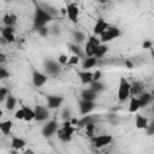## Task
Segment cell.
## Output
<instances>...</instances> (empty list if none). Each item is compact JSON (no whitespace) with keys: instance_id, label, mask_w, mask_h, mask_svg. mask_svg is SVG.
<instances>
[{"instance_id":"6da1fadb","label":"cell","mask_w":154,"mask_h":154,"mask_svg":"<svg viewBox=\"0 0 154 154\" xmlns=\"http://www.w3.org/2000/svg\"><path fill=\"white\" fill-rule=\"evenodd\" d=\"M130 88H131V83H129V81L125 77H120L119 87H118V100L120 102L130 97Z\"/></svg>"},{"instance_id":"7a4b0ae2","label":"cell","mask_w":154,"mask_h":154,"mask_svg":"<svg viewBox=\"0 0 154 154\" xmlns=\"http://www.w3.org/2000/svg\"><path fill=\"white\" fill-rule=\"evenodd\" d=\"M51 19H52V16H51L46 10H42V8H40V7L36 8L34 24H35V26H36L37 29L41 28V26H45Z\"/></svg>"},{"instance_id":"3957f363","label":"cell","mask_w":154,"mask_h":154,"mask_svg":"<svg viewBox=\"0 0 154 154\" xmlns=\"http://www.w3.org/2000/svg\"><path fill=\"white\" fill-rule=\"evenodd\" d=\"M91 141L96 148H102V147L111 144L113 141V137L111 135H99V136H94L91 138Z\"/></svg>"},{"instance_id":"277c9868","label":"cell","mask_w":154,"mask_h":154,"mask_svg":"<svg viewBox=\"0 0 154 154\" xmlns=\"http://www.w3.org/2000/svg\"><path fill=\"white\" fill-rule=\"evenodd\" d=\"M66 10H67V13L66 14H67V18L70 19V22L77 23L78 22V14H79V10H78L77 4H75V2L69 4L67 7H66Z\"/></svg>"},{"instance_id":"5b68a950","label":"cell","mask_w":154,"mask_h":154,"mask_svg":"<svg viewBox=\"0 0 154 154\" xmlns=\"http://www.w3.org/2000/svg\"><path fill=\"white\" fill-rule=\"evenodd\" d=\"M49 108L48 107H43V106H40L37 105L35 107V120L37 122H45L48 119L49 117Z\"/></svg>"},{"instance_id":"8992f818","label":"cell","mask_w":154,"mask_h":154,"mask_svg":"<svg viewBox=\"0 0 154 154\" xmlns=\"http://www.w3.org/2000/svg\"><path fill=\"white\" fill-rule=\"evenodd\" d=\"M47 79H48V77L43 72L37 71V70L32 71V83L35 87H42L47 82Z\"/></svg>"},{"instance_id":"52a82bcc","label":"cell","mask_w":154,"mask_h":154,"mask_svg":"<svg viewBox=\"0 0 154 154\" xmlns=\"http://www.w3.org/2000/svg\"><path fill=\"white\" fill-rule=\"evenodd\" d=\"M58 131V123L55 120H49L42 129V135L46 137H49L52 135H54Z\"/></svg>"},{"instance_id":"ba28073f","label":"cell","mask_w":154,"mask_h":154,"mask_svg":"<svg viewBox=\"0 0 154 154\" xmlns=\"http://www.w3.org/2000/svg\"><path fill=\"white\" fill-rule=\"evenodd\" d=\"M109 26V24L105 20V19H102V18H99L97 20H96V23H95V25H94V29H93V31H94V35H101L105 30H107V28Z\"/></svg>"},{"instance_id":"9c48e42d","label":"cell","mask_w":154,"mask_h":154,"mask_svg":"<svg viewBox=\"0 0 154 154\" xmlns=\"http://www.w3.org/2000/svg\"><path fill=\"white\" fill-rule=\"evenodd\" d=\"M94 102L93 101H88V100H81L79 101V112L82 116H85V114H89L93 109H94Z\"/></svg>"},{"instance_id":"30bf717a","label":"cell","mask_w":154,"mask_h":154,"mask_svg":"<svg viewBox=\"0 0 154 154\" xmlns=\"http://www.w3.org/2000/svg\"><path fill=\"white\" fill-rule=\"evenodd\" d=\"M1 37H4L8 43L10 42H14L16 41V36H14V29L12 26H4L1 29Z\"/></svg>"},{"instance_id":"8fae6325","label":"cell","mask_w":154,"mask_h":154,"mask_svg":"<svg viewBox=\"0 0 154 154\" xmlns=\"http://www.w3.org/2000/svg\"><path fill=\"white\" fill-rule=\"evenodd\" d=\"M64 99L61 96H57V95H49L47 96V107L53 109V108H58L61 103H63Z\"/></svg>"},{"instance_id":"7c38bea8","label":"cell","mask_w":154,"mask_h":154,"mask_svg":"<svg viewBox=\"0 0 154 154\" xmlns=\"http://www.w3.org/2000/svg\"><path fill=\"white\" fill-rule=\"evenodd\" d=\"M141 102L140 99L136 96H130V102H129V112L130 113H136L141 108Z\"/></svg>"},{"instance_id":"4fadbf2b","label":"cell","mask_w":154,"mask_h":154,"mask_svg":"<svg viewBox=\"0 0 154 154\" xmlns=\"http://www.w3.org/2000/svg\"><path fill=\"white\" fill-rule=\"evenodd\" d=\"M148 119L146 117H143L142 114H136L135 117V126L137 129H147L148 126Z\"/></svg>"},{"instance_id":"5bb4252c","label":"cell","mask_w":154,"mask_h":154,"mask_svg":"<svg viewBox=\"0 0 154 154\" xmlns=\"http://www.w3.org/2000/svg\"><path fill=\"white\" fill-rule=\"evenodd\" d=\"M11 147L12 149L14 150H19V149H23L25 147V141L23 138H19L17 136H13L11 138Z\"/></svg>"},{"instance_id":"9a60e30c","label":"cell","mask_w":154,"mask_h":154,"mask_svg":"<svg viewBox=\"0 0 154 154\" xmlns=\"http://www.w3.org/2000/svg\"><path fill=\"white\" fill-rule=\"evenodd\" d=\"M78 76H79V79L83 84H90L93 82V72H90L88 70H84V71L79 72Z\"/></svg>"},{"instance_id":"2e32d148","label":"cell","mask_w":154,"mask_h":154,"mask_svg":"<svg viewBox=\"0 0 154 154\" xmlns=\"http://www.w3.org/2000/svg\"><path fill=\"white\" fill-rule=\"evenodd\" d=\"M96 91L91 88H88V89H84L82 93H81V97L83 100H88V101H94V99L96 97Z\"/></svg>"},{"instance_id":"e0dca14e","label":"cell","mask_w":154,"mask_h":154,"mask_svg":"<svg viewBox=\"0 0 154 154\" xmlns=\"http://www.w3.org/2000/svg\"><path fill=\"white\" fill-rule=\"evenodd\" d=\"M143 93V87L140 82H134L131 83V88H130V96H137L140 94Z\"/></svg>"},{"instance_id":"ac0fdd59","label":"cell","mask_w":154,"mask_h":154,"mask_svg":"<svg viewBox=\"0 0 154 154\" xmlns=\"http://www.w3.org/2000/svg\"><path fill=\"white\" fill-rule=\"evenodd\" d=\"M23 109H24V120L25 122H31L35 119V109H32L31 107L29 106H25V105H22Z\"/></svg>"},{"instance_id":"d6986e66","label":"cell","mask_w":154,"mask_h":154,"mask_svg":"<svg viewBox=\"0 0 154 154\" xmlns=\"http://www.w3.org/2000/svg\"><path fill=\"white\" fill-rule=\"evenodd\" d=\"M96 64H97V58L96 57H87L83 61L82 67H83V70H89V69L94 67Z\"/></svg>"},{"instance_id":"ffe728a7","label":"cell","mask_w":154,"mask_h":154,"mask_svg":"<svg viewBox=\"0 0 154 154\" xmlns=\"http://www.w3.org/2000/svg\"><path fill=\"white\" fill-rule=\"evenodd\" d=\"M138 99H140V102H141V106H142V107L149 105V103L153 101V96H152V94H149V93H142V94H140Z\"/></svg>"},{"instance_id":"44dd1931","label":"cell","mask_w":154,"mask_h":154,"mask_svg":"<svg viewBox=\"0 0 154 154\" xmlns=\"http://www.w3.org/2000/svg\"><path fill=\"white\" fill-rule=\"evenodd\" d=\"M107 51H108V47L106 46V43H100V45L96 47V49H95L94 57H96L97 59H100V58H102V57L107 53Z\"/></svg>"},{"instance_id":"7402d4cb","label":"cell","mask_w":154,"mask_h":154,"mask_svg":"<svg viewBox=\"0 0 154 154\" xmlns=\"http://www.w3.org/2000/svg\"><path fill=\"white\" fill-rule=\"evenodd\" d=\"M13 126V123L11 120H4L0 123V131L4 134V135H8L11 129Z\"/></svg>"},{"instance_id":"603a6c76","label":"cell","mask_w":154,"mask_h":154,"mask_svg":"<svg viewBox=\"0 0 154 154\" xmlns=\"http://www.w3.org/2000/svg\"><path fill=\"white\" fill-rule=\"evenodd\" d=\"M95 49H96V47H95L91 42H89V41L85 42V46H84V54H85L87 57H94Z\"/></svg>"},{"instance_id":"cb8c5ba5","label":"cell","mask_w":154,"mask_h":154,"mask_svg":"<svg viewBox=\"0 0 154 154\" xmlns=\"http://www.w3.org/2000/svg\"><path fill=\"white\" fill-rule=\"evenodd\" d=\"M16 103H17V100L11 95V94H8V96L6 97V100H5V106H6V109H8V111H12L14 107H16Z\"/></svg>"},{"instance_id":"d4e9b609","label":"cell","mask_w":154,"mask_h":154,"mask_svg":"<svg viewBox=\"0 0 154 154\" xmlns=\"http://www.w3.org/2000/svg\"><path fill=\"white\" fill-rule=\"evenodd\" d=\"M113 38H114V37H113L112 32L108 30V28H107V30H105V31L100 35V41H101V43H107V42L112 41Z\"/></svg>"},{"instance_id":"484cf974","label":"cell","mask_w":154,"mask_h":154,"mask_svg":"<svg viewBox=\"0 0 154 154\" xmlns=\"http://www.w3.org/2000/svg\"><path fill=\"white\" fill-rule=\"evenodd\" d=\"M84 128H85V134H87L90 138H93V137L95 136V131H96V126H95L94 122H91V123L87 124Z\"/></svg>"},{"instance_id":"4316f807","label":"cell","mask_w":154,"mask_h":154,"mask_svg":"<svg viewBox=\"0 0 154 154\" xmlns=\"http://www.w3.org/2000/svg\"><path fill=\"white\" fill-rule=\"evenodd\" d=\"M57 134H58V138H59L60 141H63V142H69V141L71 140V137H72V136L67 135V134L63 130V128H61V129H59V130L57 131Z\"/></svg>"},{"instance_id":"83f0119b","label":"cell","mask_w":154,"mask_h":154,"mask_svg":"<svg viewBox=\"0 0 154 154\" xmlns=\"http://www.w3.org/2000/svg\"><path fill=\"white\" fill-rule=\"evenodd\" d=\"M95 120V118L94 117H91V116H83V118L82 119H79V123H78V126H85L87 124H89V123H91V122H94Z\"/></svg>"},{"instance_id":"f1b7e54d","label":"cell","mask_w":154,"mask_h":154,"mask_svg":"<svg viewBox=\"0 0 154 154\" xmlns=\"http://www.w3.org/2000/svg\"><path fill=\"white\" fill-rule=\"evenodd\" d=\"M79 61H81V58H79L78 55L73 54V55H71V57L69 58L67 65H69V66H76V65H78V64H79Z\"/></svg>"},{"instance_id":"f546056e","label":"cell","mask_w":154,"mask_h":154,"mask_svg":"<svg viewBox=\"0 0 154 154\" xmlns=\"http://www.w3.org/2000/svg\"><path fill=\"white\" fill-rule=\"evenodd\" d=\"M47 71L49 73H58L59 72V65H57L54 63H49L47 65Z\"/></svg>"},{"instance_id":"4dcf8cb0","label":"cell","mask_w":154,"mask_h":154,"mask_svg":"<svg viewBox=\"0 0 154 154\" xmlns=\"http://www.w3.org/2000/svg\"><path fill=\"white\" fill-rule=\"evenodd\" d=\"M8 89L7 88H5V87H1L0 88V102H5V100H6V97L8 96Z\"/></svg>"},{"instance_id":"1f68e13d","label":"cell","mask_w":154,"mask_h":154,"mask_svg":"<svg viewBox=\"0 0 154 154\" xmlns=\"http://www.w3.org/2000/svg\"><path fill=\"white\" fill-rule=\"evenodd\" d=\"M2 23L5 24V26H12V25L14 24V22H13V19H12L11 14H5V16H4V19H2Z\"/></svg>"},{"instance_id":"d6a6232c","label":"cell","mask_w":154,"mask_h":154,"mask_svg":"<svg viewBox=\"0 0 154 154\" xmlns=\"http://www.w3.org/2000/svg\"><path fill=\"white\" fill-rule=\"evenodd\" d=\"M70 48L73 52V54L78 55L79 58H83V52H81V49H79V47L77 45H70Z\"/></svg>"},{"instance_id":"836d02e7","label":"cell","mask_w":154,"mask_h":154,"mask_svg":"<svg viewBox=\"0 0 154 154\" xmlns=\"http://www.w3.org/2000/svg\"><path fill=\"white\" fill-rule=\"evenodd\" d=\"M90 88L94 89V90L97 93V91H100V90L103 89V85L100 83V81H97V82H91V83H90Z\"/></svg>"},{"instance_id":"e575fe53","label":"cell","mask_w":154,"mask_h":154,"mask_svg":"<svg viewBox=\"0 0 154 154\" xmlns=\"http://www.w3.org/2000/svg\"><path fill=\"white\" fill-rule=\"evenodd\" d=\"M67 61H69V57L66 55V54H60L59 57H58V63L60 64V65H67Z\"/></svg>"},{"instance_id":"d590c367","label":"cell","mask_w":154,"mask_h":154,"mask_svg":"<svg viewBox=\"0 0 154 154\" xmlns=\"http://www.w3.org/2000/svg\"><path fill=\"white\" fill-rule=\"evenodd\" d=\"M108 30L112 32V35H113V37L114 38H117V37H119L120 36V30L117 28V26H108Z\"/></svg>"},{"instance_id":"8d00e7d4","label":"cell","mask_w":154,"mask_h":154,"mask_svg":"<svg viewBox=\"0 0 154 154\" xmlns=\"http://www.w3.org/2000/svg\"><path fill=\"white\" fill-rule=\"evenodd\" d=\"M14 118L18 119V120H24V109H23V107H20L19 109L16 111V113H14Z\"/></svg>"},{"instance_id":"74e56055","label":"cell","mask_w":154,"mask_h":154,"mask_svg":"<svg viewBox=\"0 0 154 154\" xmlns=\"http://www.w3.org/2000/svg\"><path fill=\"white\" fill-rule=\"evenodd\" d=\"M88 41H89V42H91L95 47H97V46L101 43L100 38H97V37H96V35H91V36H89V37H88Z\"/></svg>"},{"instance_id":"f35d334b","label":"cell","mask_w":154,"mask_h":154,"mask_svg":"<svg viewBox=\"0 0 154 154\" xmlns=\"http://www.w3.org/2000/svg\"><path fill=\"white\" fill-rule=\"evenodd\" d=\"M84 38H85V35L83 32H81V31H76L75 32V40L77 42H82V41H84Z\"/></svg>"},{"instance_id":"ab89813d","label":"cell","mask_w":154,"mask_h":154,"mask_svg":"<svg viewBox=\"0 0 154 154\" xmlns=\"http://www.w3.org/2000/svg\"><path fill=\"white\" fill-rule=\"evenodd\" d=\"M101 76H102V73H101L100 70H96L95 72H93V82L100 81V79H101Z\"/></svg>"},{"instance_id":"60d3db41","label":"cell","mask_w":154,"mask_h":154,"mask_svg":"<svg viewBox=\"0 0 154 154\" xmlns=\"http://www.w3.org/2000/svg\"><path fill=\"white\" fill-rule=\"evenodd\" d=\"M7 77H10V73L7 72V70H6L5 67H1V69H0V78H1V79H5V78H7Z\"/></svg>"},{"instance_id":"b9f144b4","label":"cell","mask_w":154,"mask_h":154,"mask_svg":"<svg viewBox=\"0 0 154 154\" xmlns=\"http://www.w3.org/2000/svg\"><path fill=\"white\" fill-rule=\"evenodd\" d=\"M38 34L42 35V36H46V35L48 34V28H46V26H41V28H38Z\"/></svg>"},{"instance_id":"7bdbcfd3","label":"cell","mask_w":154,"mask_h":154,"mask_svg":"<svg viewBox=\"0 0 154 154\" xmlns=\"http://www.w3.org/2000/svg\"><path fill=\"white\" fill-rule=\"evenodd\" d=\"M142 46H143V48H144V49H152L153 42H152V41H144Z\"/></svg>"},{"instance_id":"ee69618b","label":"cell","mask_w":154,"mask_h":154,"mask_svg":"<svg viewBox=\"0 0 154 154\" xmlns=\"http://www.w3.org/2000/svg\"><path fill=\"white\" fill-rule=\"evenodd\" d=\"M147 131H148L149 135H152V134L154 132V122H153L152 124H148V126H147Z\"/></svg>"},{"instance_id":"f6af8a7d","label":"cell","mask_w":154,"mask_h":154,"mask_svg":"<svg viewBox=\"0 0 154 154\" xmlns=\"http://www.w3.org/2000/svg\"><path fill=\"white\" fill-rule=\"evenodd\" d=\"M70 122H71V124H72L73 126H76V125H78L79 119H77V118H71V119H70Z\"/></svg>"},{"instance_id":"bcb514c9","label":"cell","mask_w":154,"mask_h":154,"mask_svg":"<svg viewBox=\"0 0 154 154\" xmlns=\"http://www.w3.org/2000/svg\"><path fill=\"white\" fill-rule=\"evenodd\" d=\"M125 66L128 69H134V64L130 61V60H125Z\"/></svg>"},{"instance_id":"7dc6e473","label":"cell","mask_w":154,"mask_h":154,"mask_svg":"<svg viewBox=\"0 0 154 154\" xmlns=\"http://www.w3.org/2000/svg\"><path fill=\"white\" fill-rule=\"evenodd\" d=\"M69 117H70V111H64V113H63V118L66 120V119H69Z\"/></svg>"},{"instance_id":"c3c4849f","label":"cell","mask_w":154,"mask_h":154,"mask_svg":"<svg viewBox=\"0 0 154 154\" xmlns=\"http://www.w3.org/2000/svg\"><path fill=\"white\" fill-rule=\"evenodd\" d=\"M5 59H6L5 54H4V53H1V54H0V61H1V63H4V61H5Z\"/></svg>"},{"instance_id":"681fc988","label":"cell","mask_w":154,"mask_h":154,"mask_svg":"<svg viewBox=\"0 0 154 154\" xmlns=\"http://www.w3.org/2000/svg\"><path fill=\"white\" fill-rule=\"evenodd\" d=\"M97 1H99L100 4H106V2H108L109 0H97Z\"/></svg>"},{"instance_id":"f907efd6","label":"cell","mask_w":154,"mask_h":154,"mask_svg":"<svg viewBox=\"0 0 154 154\" xmlns=\"http://www.w3.org/2000/svg\"><path fill=\"white\" fill-rule=\"evenodd\" d=\"M152 112H153V113H154V102H153V103H152Z\"/></svg>"},{"instance_id":"816d5d0a","label":"cell","mask_w":154,"mask_h":154,"mask_svg":"<svg viewBox=\"0 0 154 154\" xmlns=\"http://www.w3.org/2000/svg\"><path fill=\"white\" fill-rule=\"evenodd\" d=\"M152 57H153V61H154V49H152Z\"/></svg>"},{"instance_id":"f5cc1de1","label":"cell","mask_w":154,"mask_h":154,"mask_svg":"<svg viewBox=\"0 0 154 154\" xmlns=\"http://www.w3.org/2000/svg\"><path fill=\"white\" fill-rule=\"evenodd\" d=\"M152 96H153V101H154V91L152 93Z\"/></svg>"}]
</instances>
